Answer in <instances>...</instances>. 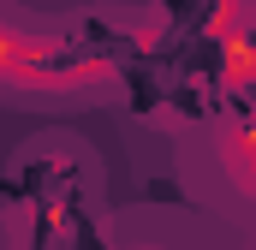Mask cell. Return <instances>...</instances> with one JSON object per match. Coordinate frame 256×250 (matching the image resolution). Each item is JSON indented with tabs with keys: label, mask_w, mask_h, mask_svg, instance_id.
<instances>
[{
	"label": "cell",
	"mask_w": 256,
	"mask_h": 250,
	"mask_svg": "<svg viewBox=\"0 0 256 250\" xmlns=\"http://www.w3.org/2000/svg\"><path fill=\"white\" fill-rule=\"evenodd\" d=\"M226 72H232V84H244V48H238V42L226 48Z\"/></svg>",
	"instance_id": "obj_1"
}]
</instances>
